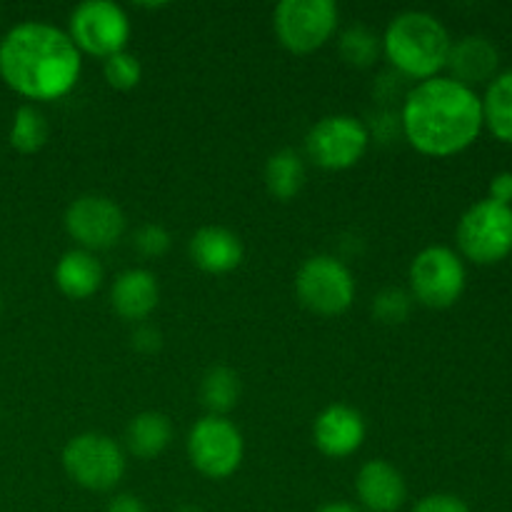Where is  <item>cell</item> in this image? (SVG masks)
I'll return each instance as SVG.
<instances>
[{"label": "cell", "instance_id": "15", "mask_svg": "<svg viewBox=\"0 0 512 512\" xmlns=\"http://www.w3.org/2000/svg\"><path fill=\"white\" fill-rule=\"evenodd\" d=\"M445 65L453 73L450 78L473 88V85L490 83L495 78L500 55L498 48L485 35H465L458 43L450 45L448 63Z\"/></svg>", "mask_w": 512, "mask_h": 512}, {"label": "cell", "instance_id": "26", "mask_svg": "<svg viewBox=\"0 0 512 512\" xmlns=\"http://www.w3.org/2000/svg\"><path fill=\"white\" fill-rule=\"evenodd\" d=\"M410 308H413V295H408L400 288L383 290L373 300V315L385 325L403 323L410 315Z\"/></svg>", "mask_w": 512, "mask_h": 512}, {"label": "cell", "instance_id": "21", "mask_svg": "<svg viewBox=\"0 0 512 512\" xmlns=\"http://www.w3.org/2000/svg\"><path fill=\"white\" fill-rule=\"evenodd\" d=\"M483 125L503 143L512 145V70L495 75L483 98Z\"/></svg>", "mask_w": 512, "mask_h": 512}, {"label": "cell", "instance_id": "2", "mask_svg": "<svg viewBox=\"0 0 512 512\" xmlns=\"http://www.w3.org/2000/svg\"><path fill=\"white\" fill-rule=\"evenodd\" d=\"M83 70L68 33L48 23H20L0 40V78L30 100H58L75 88Z\"/></svg>", "mask_w": 512, "mask_h": 512}, {"label": "cell", "instance_id": "29", "mask_svg": "<svg viewBox=\"0 0 512 512\" xmlns=\"http://www.w3.org/2000/svg\"><path fill=\"white\" fill-rule=\"evenodd\" d=\"M163 345V335L153 325H138L133 333V348L140 353H155Z\"/></svg>", "mask_w": 512, "mask_h": 512}, {"label": "cell", "instance_id": "12", "mask_svg": "<svg viewBox=\"0 0 512 512\" xmlns=\"http://www.w3.org/2000/svg\"><path fill=\"white\" fill-rule=\"evenodd\" d=\"M65 230L83 250L113 248L125 233V215L105 195H80L65 210Z\"/></svg>", "mask_w": 512, "mask_h": 512}, {"label": "cell", "instance_id": "28", "mask_svg": "<svg viewBox=\"0 0 512 512\" xmlns=\"http://www.w3.org/2000/svg\"><path fill=\"white\" fill-rule=\"evenodd\" d=\"M413 512H470V508L465 505V500L458 498V495L435 493V495H425L423 500H418Z\"/></svg>", "mask_w": 512, "mask_h": 512}, {"label": "cell", "instance_id": "33", "mask_svg": "<svg viewBox=\"0 0 512 512\" xmlns=\"http://www.w3.org/2000/svg\"><path fill=\"white\" fill-rule=\"evenodd\" d=\"M175 512H203V510L195 508V505H183V508H178Z\"/></svg>", "mask_w": 512, "mask_h": 512}, {"label": "cell", "instance_id": "23", "mask_svg": "<svg viewBox=\"0 0 512 512\" xmlns=\"http://www.w3.org/2000/svg\"><path fill=\"white\" fill-rule=\"evenodd\" d=\"M48 120L35 105H20L13 115V128H10V145L18 153H38L48 140Z\"/></svg>", "mask_w": 512, "mask_h": 512}, {"label": "cell", "instance_id": "32", "mask_svg": "<svg viewBox=\"0 0 512 512\" xmlns=\"http://www.w3.org/2000/svg\"><path fill=\"white\" fill-rule=\"evenodd\" d=\"M315 512H363V510L355 508V505L350 503H330V505H323V508Z\"/></svg>", "mask_w": 512, "mask_h": 512}, {"label": "cell", "instance_id": "13", "mask_svg": "<svg viewBox=\"0 0 512 512\" xmlns=\"http://www.w3.org/2000/svg\"><path fill=\"white\" fill-rule=\"evenodd\" d=\"M313 440L328 458H348L360 450L365 440V420L350 405H330L318 415L313 425Z\"/></svg>", "mask_w": 512, "mask_h": 512}, {"label": "cell", "instance_id": "1", "mask_svg": "<svg viewBox=\"0 0 512 512\" xmlns=\"http://www.w3.org/2000/svg\"><path fill=\"white\" fill-rule=\"evenodd\" d=\"M400 128L418 153L448 158L478 140L483 130V100L473 88L435 75L420 80L403 100Z\"/></svg>", "mask_w": 512, "mask_h": 512}, {"label": "cell", "instance_id": "22", "mask_svg": "<svg viewBox=\"0 0 512 512\" xmlns=\"http://www.w3.org/2000/svg\"><path fill=\"white\" fill-rule=\"evenodd\" d=\"M200 400L210 415L225 418V413L238 405L240 400V378L230 368H210L200 383Z\"/></svg>", "mask_w": 512, "mask_h": 512}, {"label": "cell", "instance_id": "4", "mask_svg": "<svg viewBox=\"0 0 512 512\" xmlns=\"http://www.w3.org/2000/svg\"><path fill=\"white\" fill-rule=\"evenodd\" d=\"M458 248L478 265H495L512 253V208L480 200L470 205L458 223Z\"/></svg>", "mask_w": 512, "mask_h": 512}, {"label": "cell", "instance_id": "7", "mask_svg": "<svg viewBox=\"0 0 512 512\" xmlns=\"http://www.w3.org/2000/svg\"><path fill=\"white\" fill-rule=\"evenodd\" d=\"M273 28L280 45L295 55L323 48L338 28V5L333 0H283L275 5Z\"/></svg>", "mask_w": 512, "mask_h": 512}, {"label": "cell", "instance_id": "34", "mask_svg": "<svg viewBox=\"0 0 512 512\" xmlns=\"http://www.w3.org/2000/svg\"><path fill=\"white\" fill-rule=\"evenodd\" d=\"M0 310H3V295H0Z\"/></svg>", "mask_w": 512, "mask_h": 512}, {"label": "cell", "instance_id": "17", "mask_svg": "<svg viewBox=\"0 0 512 512\" xmlns=\"http://www.w3.org/2000/svg\"><path fill=\"white\" fill-rule=\"evenodd\" d=\"M160 288L158 280L150 270L133 268L125 270L115 278L113 290H110V303L113 310L128 323H140L158 308Z\"/></svg>", "mask_w": 512, "mask_h": 512}, {"label": "cell", "instance_id": "16", "mask_svg": "<svg viewBox=\"0 0 512 512\" xmlns=\"http://www.w3.org/2000/svg\"><path fill=\"white\" fill-rule=\"evenodd\" d=\"M190 260L210 275H225L243 263V243L238 235L220 225H205L190 238Z\"/></svg>", "mask_w": 512, "mask_h": 512}, {"label": "cell", "instance_id": "8", "mask_svg": "<svg viewBox=\"0 0 512 512\" xmlns=\"http://www.w3.org/2000/svg\"><path fill=\"white\" fill-rule=\"evenodd\" d=\"M465 265L455 250L430 245L410 265V293L425 308L443 310L460 300L465 290Z\"/></svg>", "mask_w": 512, "mask_h": 512}, {"label": "cell", "instance_id": "24", "mask_svg": "<svg viewBox=\"0 0 512 512\" xmlns=\"http://www.w3.org/2000/svg\"><path fill=\"white\" fill-rule=\"evenodd\" d=\"M383 40L365 25H353L340 35V55L348 65L355 68H370L378 60Z\"/></svg>", "mask_w": 512, "mask_h": 512}, {"label": "cell", "instance_id": "10", "mask_svg": "<svg viewBox=\"0 0 512 512\" xmlns=\"http://www.w3.org/2000/svg\"><path fill=\"white\" fill-rule=\"evenodd\" d=\"M70 40L75 48L95 58L123 53L130 40V20L110 0H88L70 13Z\"/></svg>", "mask_w": 512, "mask_h": 512}, {"label": "cell", "instance_id": "19", "mask_svg": "<svg viewBox=\"0 0 512 512\" xmlns=\"http://www.w3.org/2000/svg\"><path fill=\"white\" fill-rule=\"evenodd\" d=\"M170 440H173V423H170L168 415L155 413V410L135 415L125 430L128 453L140 460L158 458L168 448Z\"/></svg>", "mask_w": 512, "mask_h": 512}, {"label": "cell", "instance_id": "11", "mask_svg": "<svg viewBox=\"0 0 512 512\" xmlns=\"http://www.w3.org/2000/svg\"><path fill=\"white\" fill-rule=\"evenodd\" d=\"M370 145V130L353 115H328L310 128L305 150L318 168H353Z\"/></svg>", "mask_w": 512, "mask_h": 512}, {"label": "cell", "instance_id": "5", "mask_svg": "<svg viewBox=\"0 0 512 512\" xmlns=\"http://www.w3.org/2000/svg\"><path fill=\"white\" fill-rule=\"evenodd\" d=\"M295 293L310 313L333 318L353 305L355 280L343 260L333 255H313L295 275Z\"/></svg>", "mask_w": 512, "mask_h": 512}, {"label": "cell", "instance_id": "6", "mask_svg": "<svg viewBox=\"0 0 512 512\" xmlns=\"http://www.w3.org/2000/svg\"><path fill=\"white\" fill-rule=\"evenodd\" d=\"M63 468L80 488L108 493L123 480L125 455L108 435L83 433L65 445Z\"/></svg>", "mask_w": 512, "mask_h": 512}, {"label": "cell", "instance_id": "20", "mask_svg": "<svg viewBox=\"0 0 512 512\" xmlns=\"http://www.w3.org/2000/svg\"><path fill=\"white\" fill-rule=\"evenodd\" d=\"M305 185V163L295 150H278L265 163V188L275 200H293Z\"/></svg>", "mask_w": 512, "mask_h": 512}, {"label": "cell", "instance_id": "27", "mask_svg": "<svg viewBox=\"0 0 512 512\" xmlns=\"http://www.w3.org/2000/svg\"><path fill=\"white\" fill-rule=\"evenodd\" d=\"M133 245L138 248L140 255H145V258H160V255L168 253L170 235L168 230L160 228V225H143V228L135 233Z\"/></svg>", "mask_w": 512, "mask_h": 512}, {"label": "cell", "instance_id": "25", "mask_svg": "<svg viewBox=\"0 0 512 512\" xmlns=\"http://www.w3.org/2000/svg\"><path fill=\"white\" fill-rule=\"evenodd\" d=\"M103 75L110 88L133 90L140 83V78H143V68H140V60L133 53H125L123 50V53H115L110 58H105Z\"/></svg>", "mask_w": 512, "mask_h": 512}, {"label": "cell", "instance_id": "30", "mask_svg": "<svg viewBox=\"0 0 512 512\" xmlns=\"http://www.w3.org/2000/svg\"><path fill=\"white\" fill-rule=\"evenodd\" d=\"M488 200L500 205H510L512 208V173H498L493 180H490V195Z\"/></svg>", "mask_w": 512, "mask_h": 512}, {"label": "cell", "instance_id": "3", "mask_svg": "<svg viewBox=\"0 0 512 512\" xmlns=\"http://www.w3.org/2000/svg\"><path fill=\"white\" fill-rule=\"evenodd\" d=\"M448 28L425 10H405L390 20L383 53L403 78L430 80L445 68L450 53Z\"/></svg>", "mask_w": 512, "mask_h": 512}, {"label": "cell", "instance_id": "31", "mask_svg": "<svg viewBox=\"0 0 512 512\" xmlns=\"http://www.w3.org/2000/svg\"><path fill=\"white\" fill-rule=\"evenodd\" d=\"M105 512H148V508H145L140 498L123 493V495H115V498L110 500L108 510Z\"/></svg>", "mask_w": 512, "mask_h": 512}, {"label": "cell", "instance_id": "14", "mask_svg": "<svg viewBox=\"0 0 512 512\" xmlns=\"http://www.w3.org/2000/svg\"><path fill=\"white\" fill-rule=\"evenodd\" d=\"M355 493L368 512H398L408 498L400 470H395L385 460H370L360 468Z\"/></svg>", "mask_w": 512, "mask_h": 512}, {"label": "cell", "instance_id": "9", "mask_svg": "<svg viewBox=\"0 0 512 512\" xmlns=\"http://www.w3.org/2000/svg\"><path fill=\"white\" fill-rule=\"evenodd\" d=\"M243 435L228 418L205 415L190 428L188 458L200 475L225 480L243 463Z\"/></svg>", "mask_w": 512, "mask_h": 512}, {"label": "cell", "instance_id": "18", "mask_svg": "<svg viewBox=\"0 0 512 512\" xmlns=\"http://www.w3.org/2000/svg\"><path fill=\"white\" fill-rule=\"evenodd\" d=\"M100 283H103V265L88 250H68L55 265V285L65 298H90L100 288Z\"/></svg>", "mask_w": 512, "mask_h": 512}]
</instances>
